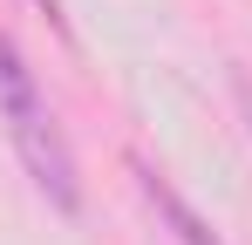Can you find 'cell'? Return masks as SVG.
Listing matches in <instances>:
<instances>
[{"instance_id": "3", "label": "cell", "mask_w": 252, "mask_h": 245, "mask_svg": "<svg viewBox=\"0 0 252 245\" xmlns=\"http://www.w3.org/2000/svg\"><path fill=\"white\" fill-rule=\"evenodd\" d=\"M34 7H41V14H55V0H34Z\"/></svg>"}, {"instance_id": "2", "label": "cell", "mask_w": 252, "mask_h": 245, "mask_svg": "<svg viewBox=\"0 0 252 245\" xmlns=\"http://www.w3.org/2000/svg\"><path fill=\"white\" fill-rule=\"evenodd\" d=\"M136 184H143V198H150V211H157V218H164V225H170V232H177L184 245H218V232H211L205 218H198L191 204H184L177 191H170V184L157 177V170H150V163H136Z\"/></svg>"}, {"instance_id": "1", "label": "cell", "mask_w": 252, "mask_h": 245, "mask_svg": "<svg viewBox=\"0 0 252 245\" xmlns=\"http://www.w3.org/2000/svg\"><path fill=\"white\" fill-rule=\"evenodd\" d=\"M0 116H7V136H14V157L28 163V177H34V191H41L55 211H82V170H75V150H68V136H62V122L48 109L41 82L34 68L21 61V48L0 34Z\"/></svg>"}]
</instances>
